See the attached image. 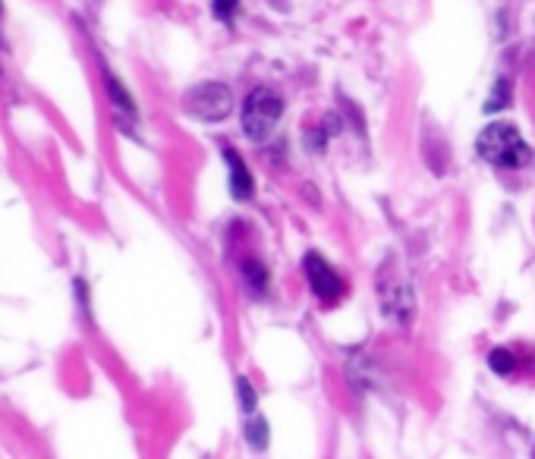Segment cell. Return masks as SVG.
<instances>
[{
    "instance_id": "7",
    "label": "cell",
    "mask_w": 535,
    "mask_h": 459,
    "mask_svg": "<svg viewBox=\"0 0 535 459\" xmlns=\"http://www.w3.org/2000/svg\"><path fill=\"white\" fill-rule=\"evenodd\" d=\"M410 305H413V293H410V287H406V283H397L394 290L384 293V309H388L391 315L397 312V318L410 315Z\"/></svg>"
},
{
    "instance_id": "4",
    "label": "cell",
    "mask_w": 535,
    "mask_h": 459,
    "mask_svg": "<svg viewBox=\"0 0 535 459\" xmlns=\"http://www.w3.org/2000/svg\"><path fill=\"white\" fill-rule=\"evenodd\" d=\"M303 271H306V280H309V290H312L321 302L334 305L340 296H344V280H340V274H337L318 252H309V255L303 258Z\"/></svg>"
},
{
    "instance_id": "14",
    "label": "cell",
    "mask_w": 535,
    "mask_h": 459,
    "mask_svg": "<svg viewBox=\"0 0 535 459\" xmlns=\"http://www.w3.org/2000/svg\"><path fill=\"white\" fill-rule=\"evenodd\" d=\"M0 13H4V0H0Z\"/></svg>"
},
{
    "instance_id": "11",
    "label": "cell",
    "mask_w": 535,
    "mask_h": 459,
    "mask_svg": "<svg viewBox=\"0 0 535 459\" xmlns=\"http://www.w3.org/2000/svg\"><path fill=\"white\" fill-rule=\"evenodd\" d=\"M237 393H240V406H243L246 415H255V412H259V393H255V387H252L246 378L237 381Z\"/></svg>"
},
{
    "instance_id": "12",
    "label": "cell",
    "mask_w": 535,
    "mask_h": 459,
    "mask_svg": "<svg viewBox=\"0 0 535 459\" xmlns=\"http://www.w3.org/2000/svg\"><path fill=\"white\" fill-rule=\"evenodd\" d=\"M510 101V82L507 79H498V85H495V92H491V98H488V104H485V111H501V107Z\"/></svg>"
},
{
    "instance_id": "3",
    "label": "cell",
    "mask_w": 535,
    "mask_h": 459,
    "mask_svg": "<svg viewBox=\"0 0 535 459\" xmlns=\"http://www.w3.org/2000/svg\"><path fill=\"white\" fill-rule=\"evenodd\" d=\"M186 114H192L202 123H218L224 117H230L233 111V92L224 82H202L196 89H189L186 98Z\"/></svg>"
},
{
    "instance_id": "1",
    "label": "cell",
    "mask_w": 535,
    "mask_h": 459,
    "mask_svg": "<svg viewBox=\"0 0 535 459\" xmlns=\"http://www.w3.org/2000/svg\"><path fill=\"white\" fill-rule=\"evenodd\" d=\"M476 155L491 167H523L529 161V145L523 142L520 129L510 123H491L476 139Z\"/></svg>"
},
{
    "instance_id": "10",
    "label": "cell",
    "mask_w": 535,
    "mask_h": 459,
    "mask_svg": "<svg viewBox=\"0 0 535 459\" xmlns=\"http://www.w3.org/2000/svg\"><path fill=\"white\" fill-rule=\"evenodd\" d=\"M104 82H107V95H111V101H114V107H120L123 114H136V107H133V98L123 92V85L117 82V76H111V73H104Z\"/></svg>"
},
{
    "instance_id": "8",
    "label": "cell",
    "mask_w": 535,
    "mask_h": 459,
    "mask_svg": "<svg viewBox=\"0 0 535 459\" xmlns=\"http://www.w3.org/2000/svg\"><path fill=\"white\" fill-rule=\"evenodd\" d=\"M488 368L495 371V375L507 378L517 371V356H513V349L507 346H498V349H491V356H488Z\"/></svg>"
},
{
    "instance_id": "6",
    "label": "cell",
    "mask_w": 535,
    "mask_h": 459,
    "mask_svg": "<svg viewBox=\"0 0 535 459\" xmlns=\"http://www.w3.org/2000/svg\"><path fill=\"white\" fill-rule=\"evenodd\" d=\"M243 280H246V287L255 293V296H265L268 290V271L259 258H246L243 261Z\"/></svg>"
},
{
    "instance_id": "5",
    "label": "cell",
    "mask_w": 535,
    "mask_h": 459,
    "mask_svg": "<svg viewBox=\"0 0 535 459\" xmlns=\"http://www.w3.org/2000/svg\"><path fill=\"white\" fill-rule=\"evenodd\" d=\"M224 164H227V170H230V195H233V199H237V202L252 199L255 180H252L249 167L243 164V158H240L233 148H227V151H224Z\"/></svg>"
},
{
    "instance_id": "13",
    "label": "cell",
    "mask_w": 535,
    "mask_h": 459,
    "mask_svg": "<svg viewBox=\"0 0 535 459\" xmlns=\"http://www.w3.org/2000/svg\"><path fill=\"white\" fill-rule=\"evenodd\" d=\"M214 16L221 19V23H230L233 16H237V10H240V0H214Z\"/></svg>"
},
{
    "instance_id": "9",
    "label": "cell",
    "mask_w": 535,
    "mask_h": 459,
    "mask_svg": "<svg viewBox=\"0 0 535 459\" xmlns=\"http://www.w3.org/2000/svg\"><path fill=\"white\" fill-rule=\"evenodd\" d=\"M246 441H249L252 450H259V453L268 450V422L262 419L259 412H255L249 419V425H246Z\"/></svg>"
},
{
    "instance_id": "2",
    "label": "cell",
    "mask_w": 535,
    "mask_h": 459,
    "mask_svg": "<svg viewBox=\"0 0 535 459\" xmlns=\"http://www.w3.org/2000/svg\"><path fill=\"white\" fill-rule=\"evenodd\" d=\"M281 117H284V101L274 89H265V85H262V89L249 92V98L243 104V133H246V139L265 142L274 133V126H277V120H281Z\"/></svg>"
},
{
    "instance_id": "15",
    "label": "cell",
    "mask_w": 535,
    "mask_h": 459,
    "mask_svg": "<svg viewBox=\"0 0 535 459\" xmlns=\"http://www.w3.org/2000/svg\"><path fill=\"white\" fill-rule=\"evenodd\" d=\"M532 459H535V453H532Z\"/></svg>"
}]
</instances>
